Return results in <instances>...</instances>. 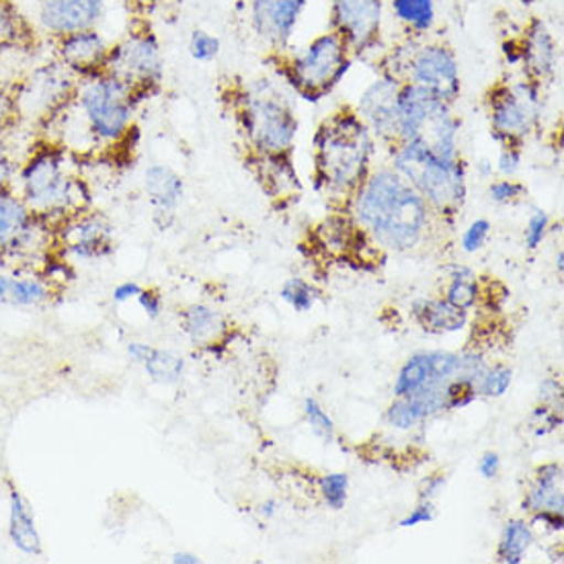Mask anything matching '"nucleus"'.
I'll return each instance as SVG.
<instances>
[{
    "label": "nucleus",
    "instance_id": "nucleus-21",
    "mask_svg": "<svg viewBox=\"0 0 564 564\" xmlns=\"http://www.w3.org/2000/svg\"><path fill=\"white\" fill-rule=\"evenodd\" d=\"M56 285L42 271L11 269L0 271V302L15 308H40L47 304Z\"/></svg>",
    "mask_w": 564,
    "mask_h": 564
},
{
    "label": "nucleus",
    "instance_id": "nucleus-37",
    "mask_svg": "<svg viewBox=\"0 0 564 564\" xmlns=\"http://www.w3.org/2000/svg\"><path fill=\"white\" fill-rule=\"evenodd\" d=\"M282 297L285 302H290L297 312L311 311L314 304V292H312L308 283L302 280H290L283 285Z\"/></svg>",
    "mask_w": 564,
    "mask_h": 564
},
{
    "label": "nucleus",
    "instance_id": "nucleus-29",
    "mask_svg": "<svg viewBox=\"0 0 564 564\" xmlns=\"http://www.w3.org/2000/svg\"><path fill=\"white\" fill-rule=\"evenodd\" d=\"M183 328L194 345H214L226 330L223 316L208 306L195 304L183 312Z\"/></svg>",
    "mask_w": 564,
    "mask_h": 564
},
{
    "label": "nucleus",
    "instance_id": "nucleus-23",
    "mask_svg": "<svg viewBox=\"0 0 564 564\" xmlns=\"http://www.w3.org/2000/svg\"><path fill=\"white\" fill-rule=\"evenodd\" d=\"M40 31L15 0H0V58L7 54H30L40 45Z\"/></svg>",
    "mask_w": 564,
    "mask_h": 564
},
{
    "label": "nucleus",
    "instance_id": "nucleus-39",
    "mask_svg": "<svg viewBox=\"0 0 564 564\" xmlns=\"http://www.w3.org/2000/svg\"><path fill=\"white\" fill-rule=\"evenodd\" d=\"M509 387H511V370L495 368V370L482 373L478 390L487 397H501V394H506Z\"/></svg>",
    "mask_w": 564,
    "mask_h": 564
},
{
    "label": "nucleus",
    "instance_id": "nucleus-44",
    "mask_svg": "<svg viewBox=\"0 0 564 564\" xmlns=\"http://www.w3.org/2000/svg\"><path fill=\"white\" fill-rule=\"evenodd\" d=\"M521 163V150L520 144H503V152L499 156V171L511 177L518 173Z\"/></svg>",
    "mask_w": 564,
    "mask_h": 564
},
{
    "label": "nucleus",
    "instance_id": "nucleus-14",
    "mask_svg": "<svg viewBox=\"0 0 564 564\" xmlns=\"http://www.w3.org/2000/svg\"><path fill=\"white\" fill-rule=\"evenodd\" d=\"M384 0H330L328 25L349 47L351 56H368L380 47Z\"/></svg>",
    "mask_w": 564,
    "mask_h": 564
},
{
    "label": "nucleus",
    "instance_id": "nucleus-8",
    "mask_svg": "<svg viewBox=\"0 0 564 564\" xmlns=\"http://www.w3.org/2000/svg\"><path fill=\"white\" fill-rule=\"evenodd\" d=\"M449 107L452 105L427 90L402 85L399 93V144H415L442 159H460V121L454 118Z\"/></svg>",
    "mask_w": 564,
    "mask_h": 564
},
{
    "label": "nucleus",
    "instance_id": "nucleus-27",
    "mask_svg": "<svg viewBox=\"0 0 564 564\" xmlns=\"http://www.w3.org/2000/svg\"><path fill=\"white\" fill-rule=\"evenodd\" d=\"M416 321L431 333H454L466 325V312L447 300H419L413 304Z\"/></svg>",
    "mask_w": 564,
    "mask_h": 564
},
{
    "label": "nucleus",
    "instance_id": "nucleus-46",
    "mask_svg": "<svg viewBox=\"0 0 564 564\" xmlns=\"http://www.w3.org/2000/svg\"><path fill=\"white\" fill-rule=\"evenodd\" d=\"M435 516H433V506H431L430 501H423L421 506L413 509L404 520L401 521L402 528H413V525H419V523H427V521L433 520Z\"/></svg>",
    "mask_w": 564,
    "mask_h": 564
},
{
    "label": "nucleus",
    "instance_id": "nucleus-7",
    "mask_svg": "<svg viewBox=\"0 0 564 564\" xmlns=\"http://www.w3.org/2000/svg\"><path fill=\"white\" fill-rule=\"evenodd\" d=\"M354 56L337 33H327L314 37L311 44L296 54L278 52L273 54V64L278 75L288 80L306 101H321L330 90L341 83L351 68Z\"/></svg>",
    "mask_w": 564,
    "mask_h": 564
},
{
    "label": "nucleus",
    "instance_id": "nucleus-20",
    "mask_svg": "<svg viewBox=\"0 0 564 564\" xmlns=\"http://www.w3.org/2000/svg\"><path fill=\"white\" fill-rule=\"evenodd\" d=\"M518 56L523 66V76L546 85L556 75L558 66V45L542 19H530L523 35L518 42Z\"/></svg>",
    "mask_w": 564,
    "mask_h": 564
},
{
    "label": "nucleus",
    "instance_id": "nucleus-2",
    "mask_svg": "<svg viewBox=\"0 0 564 564\" xmlns=\"http://www.w3.org/2000/svg\"><path fill=\"white\" fill-rule=\"evenodd\" d=\"M75 161V154L42 138L17 171V194L52 228L76 212L90 208L89 187L76 175Z\"/></svg>",
    "mask_w": 564,
    "mask_h": 564
},
{
    "label": "nucleus",
    "instance_id": "nucleus-13",
    "mask_svg": "<svg viewBox=\"0 0 564 564\" xmlns=\"http://www.w3.org/2000/svg\"><path fill=\"white\" fill-rule=\"evenodd\" d=\"M487 104L495 138L503 144H521L542 118V85L525 76L516 83H499L490 89Z\"/></svg>",
    "mask_w": 564,
    "mask_h": 564
},
{
    "label": "nucleus",
    "instance_id": "nucleus-18",
    "mask_svg": "<svg viewBox=\"0 0 564 564\" xmlns=\"http://www.w3.org/2000/svg\"><path fill=\"white\" fill-rule=\"evenodd\" d=\"M308 0H251V28L273 54L283 52Z\"/></svg>",
    "mask_w": 564,
    "mask_h": 564
},
{
    "label": "nucleus",
    "instance_id": "nucleus-35",
    "mask_svg": "<svg viewBox=\"0 0 564 564\" xmlns=\"http://www.w3.org/2000/svg\"><path fill=\"white\" fill-rule=\"evenodd\" d=\"M220 50H223L220 40L209 31L195 30L189 37V54L195 62H204V64L214 62L220 56Z\"/></svg>",
    "mask_w": 564,
    "mask_h": 564
},
{
    "label": "nucleus",
    "instance_id": "nucleus-38",
    "mask_svg": "<svg viewBox=\"0 0 564 564\" xmlns=\"http://www.w3.org/2000/svg\"><path fill=\"white\" fill-rule=\"evenodd\" d=\"M347 487H349V478L347 475H327L321 480V489L325 495V501L333 509H341L347 501Z\"/></svg>",
    "mask_w": 564,
    "mask_h": 564
},
{
    "label": "nucleus",
    "instance_id": "nucleus-15",
    "mask_svg": "<svg viewBox=\"0 0 564 564\" xmlns=\"http://www.w3.org/2000/svg\"><path fill=\"white\" fill-rule=\"evenodd\" d=\"M113 226L93 209L76 212L54 226V253L66 261L73 257L78 261L104 259L113 253Z\"/></svg>",
    "mask_w": 564,
    "mask_h": 564
},
{
    "label": "nucleus",
    "instance_id": "nucleus-48",
    "mask_svg": "<svg viewBox=\"0 0 564 564\" xmlns=\"http://www.w3.org/2000/svg\"><path fill=\"white\" fill-rule=\"evenodd\" d=\"M499 456L497 454H492V452H487L485 456H482V460L478 464V470H480V475L485 476V478H495L497 473H499Z\"/></svg>",
    "mask_w": 564,
    "mask_h": 564
},
{
    "label": "nucleus",
    "instance_id": "nucleus-19",
    "mask_svg": "<svg viewBox=\"0 0 564 564\" xmlns=\"http://www.w3.org/2000/svg\"><path fill=\"white\" fill-rule=\"evenodd\" d=\"M50 44L54 47V58L59 59L78 78L101 75L111 47L99 28L66 33Z\"/></svg>",
    "mask_w": 564,
    "mask_h": 564
},
{
    "label": "nucleus",
    "instance_id": "nucleus-26",
    "mask_svg": "<svg viewBox=\"0 0 564 564\" xmlns=\"http://www.w3.org/2000/svg\"><path fill=\"white\" fill-rule=\"evenodd\" d=\"M563 468L558 464H549L540 468L534 489L528 492L523 507L530 511H556L563 513Z\"/></svg>",
    "mask_w": 564,
    "mask_h": 564
},
{
    "label": "nucleus",
    "instance_id": "nucleus-1",
    "mask_svg": "<svg viewBox=\"0 0 564 564\" xmlns=\"http://www.w3.org/2000/svg\"><path fill=\"white\" fill-rule=\"evenodd\" d=\"M142 99L113 76L80 78L75 97L45 126L52 140L70 154L119 147L130 132Z\"/></svg>",
    "mask_w": 564,
    "mask_h": 564
},
{
    "label": "nucleus",
    "instance_id": "nucleus-22",
    "mask_svg": "<svg viewBox=\"0 0 564 564\" xmlns=\"http://www.w3.org/2000/svg\"><path fill=\"white\" fill-rule=\"evenodd\" d=\"M9 540L21 554L40 556L44 552V542L35 520V511L25 495L9 482Z\"/></svg>",
    "mask_w": 564,
    "mask_h": 564
},
{
    "label": "nucleus",
    "instance_id": "nucleus-17",
    "mask_svg": "<svg viewBox=\"0 0 564 564\" xmlns=\"http://www.w3.org/2000/svg\"><path fill=\"white\" fill-rule=\"evenodd\" d=\"M402 83L392 76L382 75L371 83L359 97L357 116L364 119L368 130L390 142L399 144V93Z\"/></svg>",
    "mask_w": 564,
    "mask_h": 564
},
{
    "label": "nucleus",
    "instance_id": "nucleus-16",
    "mask_svg": "<svg viewBox=\"0 0 564 564\" xmlns=\"http://www.w3.org/2000/svg\"><path fill=\"white\" fill-rule=\"evenodd\" d=\"M107 0H33V25L50 42L101 23Z\"/></svg>",
    "mask_w": 564,
    "mask_h": 564
},
{
    "label": "nucleus",
    "instance_id": "nucleus-36",
    "mask_svg": "<svg viewBox=\"0 0 564 564\" xmlns=\"http://www.w3.org/2000/svg\"><path fill=\"white\" fill-rule=\"evenodd\" d=\"M13 128H19L15 90H13V83L0 80V130H13Z\"/></svg>",
    "mask_w": 564,
    "mask_h": 564
},
{
    "label": "nucleus",
    "instance_id": "nucleus-3",
    "mask_svg": "<svg viewBox=\"0 0 564 564\" xmlns=\"http://www.w3.org/2000/svg\"><path fill=\"white\" fill-rule=\"evenodd\" d=\"M354 214L382 247L404 251L423 235L430 206L397 171H378L354 195Z\"/></svg>",
    "mask_w": 564,
    "mask_h": 564
},
{
    "label": "nucleus",
    "instance_id": "nucleus-32",
    "mask_svg": "<svg viewBox=\"0 0 564 564\" xmlns=\"http://www.w3.org/2000/svg\"><path fill=\"white\" fill-rule=\"evenodd\" d=\"M144 370L159 384H177L185 371V361L173 351L152 349L149 359L144 361Z\"/></svg>",
    "mask_w": 564,
    "mask_h": 564
},
{
    "label": "nucleus",
    "instance_id": "nucleus-42",
    "mask_svg": "<svg viewBox=\"0 0 564 564\" xmlns=\"http://www.w3.org/2000/svg\"><path fill=\"white\" fill-rule=\"evenodd\" d=\"M549 232V214L542 209H535L525 228V242L530 249H538Z\"/></svg>",
    "mask_w": 564,
    "mask_h": 564
},
{
    "label": "nucleus",
    "instance_id": "nucleus-43",
    "mask_svg": "<svg viewBox=\"0 0 564 564\" xmlns=\"http://www.w3.org/2000/svg\"><path fill=\"white\" fill-rule=\"evenodd\" d=\"M490 224L487 220H476L468 226V230L462 237V247L466 253H475L478 249H482L485 240L489 237Z\"/></svg>",
    "mask_w": 564,
    "mask_h": 564
},
{
    "label": "nucleus",
    "instance_id": "nucleus-51",
    "mask_svg": "<svg viewBox=\"0 0 564 564\" xmlns=\"http://www.w3.org/2000/svg\"><path fill=\"white\" fill-rule=\"evenodd\" d=\"M175 564H199L202 561L192 554V552H177V554H173V558H171Z\"/></svg>",
    "mask_w": 564,
    "mask_h": 564
},
{
    "label": "nucleus",
    "instance_id": "nucleus-25",
    "mask_svg": "<svg viewBox=\"0 0 564 564\" xmlns=\"http://www.w3.org/2000/svg\"><path fill=\"white\" fill-rule=\"evenodd\" d=\"M259 178L273 199L294 197L300 192L296 171L290 161V154H278V156H253L251 159Z\"/></svg>",
    "mask_w": 564,
    "mask_h": 564
},
{
    "label": "nucleus",
    "instance_id": "nucleus-10",
    "mask_svg": "<svg viewBox=\"0 0 564 564\" xmlns=\"http://www.w3.org/2000/svg\"><path fill=\"white\" fill-rule=\"evenodd\" d=\"M54 228L37 218L15 187H0V263H47Z\"/></svg>",
    "mask_w": 564,
    "mask_h": 564
},
{
    "label": "nucleus",
    "instance_id": "nucleus-5",
    "mask_svg": "<svg viewBox=\"0 0 564 564\" xmlns=\"http://www.w3.org/2000/svg\"><path fill=\"white\" fill-rule=\"evenodd\" d=\"M380 73L402 85L427 90L447 105L456 104L460 97V64L456 52L427 35H406L392 45L380 59Z\"/></svg>",
    "mask_w": 564,
    "mask_h": 564
},
{
    "label": "nucleus",
    "instance_id": "nucleus-33",
    "mask_svg": "<svg viewBox=\"0 0 564 564\" xmlns=\"http://www.w3.org/2000/svg\"><path fill=\"white\" fill-rule=\"evenodd\" d=\"M13 130H0V187H9L15 183L17 171L23 161L17 156L15 144L11 138Z\"/></svg>",
    "mask_w": 564,
    "mask_h": 564
},
{
    "label": "nucleus",
    "instance_id": "nucleus-11",
    "mask_svg": "<svg viewBox=\"0 0 564 564\" xmlns=\"http://www.w3.org/2000/svg\"><path fill=\"white\" fill-rule=\"evenodd\" d=\"M104 73L130 87L142 101L159 90L164 78V56L149 23H138L111 44Z\"/></svg>",
    "mask_w": 564,
    "mask_h": 564
},
{
    "label": "nucleus",
    "instance_id": "nucleus-41",
    "mask_svg": "<svg viewBox=\"0 0 564 564\" xmlns=\"http://www.w3.org/2000/svg\"><path fill=\"white\" fill-rule=\"evenodd\" d=\"M523 194H525V187H523L521 183H516V181L506 178V181H495V183H490V199L497 202V204L516 202V199H520Z\"/></svg>",
    "mask_w": 564,
    "mask_h": 564
},
{
    "label": "nucleus",
    "instance_id": "nucleus-31",
    "mask_svg": "<svg viewBox=\"0 0 564 564\" xmlns=\"http://www.w3.org/2000/svg\"><path fill=\"white\" fill-rule=\"evenodd\" d=\"M532 542H534L532 530L523 521H509L497 556L501 563L520 564L525 550L532 546Z\"/></svg>",
    "mask_w": 564,
    "mask_h": 564
},
{
    "label": "nucleus",
    "instance_id": "nucleus-6",
    "mask_svg": "<svg viewBox=\"0 0 564 564\" xmlns=\"http://www.w3.org/2000/svg\"><path fill=\"white\" fill-rule=\"evenodd\" d=\"M230 105L253 156L290 154L297 132L296 113L271 83L257 80L238 87L230 93Z\"/></svg>",
    "mask_w": 564,
    "mask_h": 564
},
{
    "label": "nucleus",
    "instance_id": "nucleus-40",
    "mask_svg": "<svg viewBox=\"0 0 564 564\" xmlns=\"http://www.w3.org/2000/svg\"><path fill=\"white\" fill-rule=\"evenodd\" d=\"M306 416H308L312 431H314L318 437H323L325 442H333V437H335L333 421H330L327 413L321 409L318 402L312 401V399L306 401Z\"/></svg>",
    "mask_w": 564,
    "mask_h": 564
},
{
    "label": "nucleus",
    "instance_id": "nucleus-52",
    "mask_svg": "<svg viewBox=\"0 0 564 564\" xmlns=\"http://www.w3.org/2000/svg\"><path fill=\"white\" fill-rule=\"evenodd\" d=\"M273 511H275V501H268L265 506L261 507V513L263 516H273Z\"/></svg>",
    "mask_w": 564,
    "mask_h": 564
},
{
    "label": "nucleus",
    "instance_id": "nucleus-47",
    "mask_svg": "<svg viewBox=\"0 0 564 564\" xmlns=\"http://www.w3.org/2000/svg\"><path fill=\"white\" fill-rule=\"evenodd\" d=\"M140 292H142V288H140V283L135 282H123L119 283L118 288L113 290V300L121 304V302H128V300H132V297L140 296Z\"/></svg>",
    "mask_w": 564,
    "mask_h": 564
},
{
    "label": "nucleus",
    "instance_id": "nucleus-34",
    "mask_svg": "<svg viewBox=\"0 0 564 564\" xmlns=\"http://www.w3.org/2000/svg\"><path fill=\"white\" fill-rule=\"evenodd\" d=\"M468 273H470L468 269H460V275H456V278L452 280V283H449V288H447V302H449L452 306H456V308H462V311L475 306L476 297H478L476 283L468 282V280L464 278V275H468Z\"/></svg>",
    "mask_w": 564,
    "mask_h": 564
},
{
    "label": "nucleus",
    "instance_id": "nucleus-53",
    "mask_svg": "<svg viewBox=\"0 0 564 564\" xmlns=\"http://www.w3.org/2000/svg\"><path fill=\"white\" fill-rule=\"evenodd\" d=\"M563 259L564 254L563 251H561V253H558V259H556V263H558V271H563Z\"/></svg>",
    "mask_w": 564,
    "mask_h": 564
},
{
    "label": "nucleus",
    "instance_id": "nucleus-50",
    "mask_svg": "<svg viewBox=\"0 0 564 564\" xmlns=\"http://www.w3.org/2000/svg\"><path fill=\"white\" fill-rule=\"evenodd\" d=\"M442 487H446V478H444V476L430 478V480L425 482V489L421 492V499H423V501H430V499H433V497L440 492Z\"/></svg>",
    "mask_w": 564,
    "mask_h": 564
},
{
    "label": "nucleus",
    "instance_id": "nucleus-24",
    "mask_svg": "<svg viewBox=\"0 0 564 564\" xmlns=\"http://www.w3.org/2000/svg\"><path fill=\"white\" fill-rule=\"evenodd\" d=\"M144 189L149 194L152 206L156 208V214L171 216L177 209L185 185H183V178L178 177L171 166L152 164L144 173Z\"/></svg>",
    "mask_w": 564,
    "mask_h": 564
},
{
    "label": "nucleus",
    "instance_id": "nucleus-9",
    "mask_svg": "<svg viewBox=\"0 0 564 564\" xmlns=\"http://www.w3.org/2000/svg\"><path fill=\"white\" fill-rule=\"evenodd\" d=\"M394 149V171L430 208L452 212L466 197V175L460 159H442L430 150L401 142Z\"/></svg>",
    "mask_w": 564,
    "mask_h": 564
},
{
    "label": "nucleus",
    "instance_id": "nucleus-49",
    "mask_svg": "<svg viewBox=\"0 0 564 564\" xmlns=\"http://www.w3.org/2000/svg\"><path fill=\"white\" fill-rule=\"evenodd\" d=\"M152 349L154 347H150L147 343H130L128 345V356L132 357L138 364H144L149 359L150 354H152Z\"/></svg>",
    "mask_w": 564,
    "mask_h": 564
},
{
    "label": "nucleus",
    "instance_id": "nucleus-30",
    "mask_svg": "<svg viewBox=\"0 0 564 564\" xmlns=\"http://www.w3.org/2000/svg\"><path fill=\"white\" fill-rule=\"evenodd\" d=\"M431 378H437L433 373V359L431 354H421V356L411 357L409 364L402 368L399 373V380L394 384V394L402 399L416 392L423 384H427Z\"/></svg>",
    "mask_w": 564,
    "mask_h": 564
},
{
    "label": "nucleus",
    "instance_id": "nucleus-28",
    "mask_svg": "<svg viewBox=\"0 0 564 564\" xmlns=\"http://www.w3.org/2000/svg\"><path fill=\"white\" fill-rule=\"evenodd\" d=\"M392 17L406 35H430L435 28V0H388Z\"/></svg>",
    "mask_w": 564,
    "mask_h": 564
},
{
    "label": "nucleus",
    "instance_id": "nucleus-12",
    "mask_svg": "<svg viewBox=\"0 0 564 564\" xmlns=\"http://www.w3.org/2000/svg\"><path fill=\"white\" fill-rule=\"evenodd\" d=\"M78 83L80 78L59 59L54 58L33 66L30 73L13 83L19 126L30 123L37 130H44L70 104Z\"/></svg>",
    "mask_w": 564,
    "mask_h": 564
},
{
    "label": "nucleus",
    "instance_id": "nucleus-4",
    "mask_svg": "<svg viewBox=\"0 0 564 564\" xmlns=\"http://www.w3.org/2000/svg\"><path fill=\"white\" fill-rule=\"evenodd\" d=\"M371 152L370 130L364 119L349 107L339 109L314 135L316 187L354 199L370 177Z\"/></svg>",
    "mask_w": 564,
    "mask_h": 564
},
{
    "label": "nucleus",
    "instance_id": "nucleus-45",
    "mask_svg": "<svg viewBox=\"0 0 564 564\" xmlns=\"http://www.w3.org/2000/svg\"><path fill=\"white\" fill-rule=\"evenodd\" d=\"M138 302H140L142 311L147 312L149 318H159V314L163 311V297L159 296L156 292H152V290H142L140 296H138Z\"/></svg>",
    "mask_w": 564,
    "mask_h": 564
}]
</instances>
